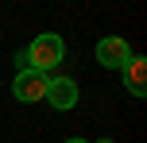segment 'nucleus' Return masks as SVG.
<instances>
[{
    "label": "nucleus",
    "instance_id": "f257e3e1",
    "mask_svg": "<svg viewBox=\"0 0 147 143\" xmlns=\"http://www.w3.org/2000/svg\"><path fill=\"white\" fill-rule=\"evenodd\" d=\"M62 58H66V43H62V35H54V31L35 35L31 46H27V66L39 70V74H51L54 66H62Z\"/></svg>",
    "mask_w": 147,
    "mask_h": 143
},
{
    "label": "nucleus",
    "instance_id": "f03ea898",
    "mask_svg": "<svg viewBox=\"0 0 147 143\" xmlns=\"http://www.w3.org/2000/svg\"><path fill=\"white\" fill-rule=\"evenodd\" d=\"M47 81H51V77L39 74V70H20L16 81H12V93H16V101H23V105H35V101L47 97Z\"/></svg>",
    "mask_w": 147,
    "mask_h": 143
},
{
    "label": "nucleus",
    "instance_id": "7ed1b4c3",
    "mask_svg": "<svg viewBox=\"0 0 147 143\" xmlns=\"http://www.w3.org/2000/svg\"><path fill=\"white\" fill-rule=\"evenodd\" d=\"M128 58H132L128 39H120V35H105L101 43H97V62H101L105 70H120Z\"/></svg>",
    "mask_w": 147,
    "mask_h": 143
},
{
    "label": "nucleus",
    "instance_id": "20e7f679",
    "mask_svg": "<svg viewBox=\"0 0 147 143\" xmlns=\"http://www.w3.org/2000/svg\"><path fill=\"white\" fill-rule=\"evenodd\" d=\"M43 101H47L51 108H58V112L74 108V105H78V81H74V77H51Z\"/></svg>",
    "mask_w": 147,
    "mask_h": 143
},
{
    "label": "nucleus",
    "instance_id": "39448f33",
    "mask_svg": "<svg viewBox=\"0 0 147 143\" xmlns=\"http://www.w3.org/2000/svg\"><path fill=\"white\" fill-rule=\"evenodd\" d=\"M120 77H124V89L132 97H147V58L143 54H132L120 66Z\"/></svg>",
    "mask_w": 147,
    "mask_h": 143
},
{
    "label": "nucleus",
    "instance_id": "423d86ee",
    "mask_svg": "<svg viewBox=\"0 0 147 143\" xmlns=\"http://www.w3.org/2000/svg\"><path fill=\"white\" fill-rule=\"evenodd\" d=\"M66 143H89V139H66Z\"/></svg>",
    "mask_w": 147,
    "mask_h": 143
},
{
    "label": "nucleus",
    "instance_id": "0eeeda50",
    "mask_svg": "<svg viewBox=\"0 0 147 143\" xmlns=\"http://www.w3.org/2000/svg\"><path fill=\"white\" fill-rule=\"evenodd\" d=\"M97 143H112V139H97Z\"/></svg>",
    "mask_w": 147,
    "mask_h": 143
}]
</instances>
